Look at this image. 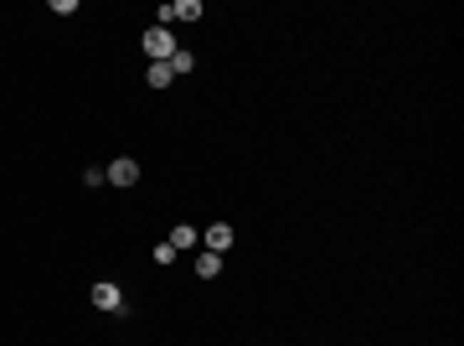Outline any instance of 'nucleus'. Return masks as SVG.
Wrapping results in <instances>:
<instances>
[{
	"instance_id": "6",
	"label": "nucleus",
	"mask_w": 464,
	"mask_h": 346,
	"mask_svg": "<svg viewBox=\"0 0 464 346\" xmlns=\"http://www.w3.org/2000/svg\"><path fill=\"white\" fill-rule=\"evenodd\" d=\"M196 274H202V279H217V274H222V253L202 248V253H196Z\"/></svg>"
},
{
	"instance_id": "8",
	"label": "nucleus",
	"mask_w": 464,
	"mask_h": 346,
	"mask_svg": "<svg viewBox=\"0 0 464 346\" xmlns=\"http://www.w3.org/2000/svg\"><path fill=\"white\" fill-rule=\"evenodd\" d=\"M170 248H175V253H181V248H196V228H191V223H181V228L170 233Z\"/></svg>"
},
{
	"instance_id": "7",
	"label": "nucleus",
	"mask_w": 464,
	"mask_h": 346,
	"mask_svg": "<svg viewBox=\"0 0 464 346\" xmlns=\"http://www.w3.org/2000/svg\"><path fill=\"white\" fill-rule=\"evenodd\" d=\"M170 62H150V73H145V83H150V88H170Z\"/></svg>"
},
{
	"instance_id": "10",
	"label": "nucleus",
	"mask_w": 464,
	"mask_h": 346,
	"mask_svg": "<svg viewBox=\"0 0 464 346\" xmlns=\"http://www.w3.org/2000/svg\"><path fill=\"white\" fill-rule=\"evenodd\" d=\"M155 264H175V248L170 243H155Z\"/></svg>"
},
{
	"instance_id": "4",
	"label": "nucleus",
	"mask_w": 464,
	"mask_h": 346,
	"mask_svg": "<svg viewBox=\"0 0 464 346\" xmlns=\"http://www.w3.org/2000/svg\"><path fill=\"white\" fill-rule=\"evenodd\" d=\"M160 16L165 21H196V16H202V0H175V6H160ZM165 21H160V26H165Z\"/></svg>"
},
{
	"instance_id": "9",
	"label": "nucleus",
	"mask_w": 464,
	"mask_h": 346,
	"mask_svg": "<svg viewBox=\"0 0 464 346\" xmlns=\"http://www.w3.org/2000/svg\"><path fill=\"white\" fill-rule=\"evenodd\" d=\"M191 68H196V57H191V52H181V47H175V57H170V73H175V78H181V73H191Z\"/></svg>"
},
{
	"instance_id": "5",
	"label": "nucleus",
	"mask_w": 464,
	"mask_h": 346,
	"mask_svg": "<svg viewBox=\"0 0 464 346\" xmlns=\"http://www.w3.org/2000/svg\"><path fill=\"white\" fill-rule=\"evenodd\" d=\"M207 248H212V253H227V248H232V228H227V223H212V228H207Z\"/></svg>"
},
{
	"instance_id": "2",
	"label": "nucleus",
	"mask_w": 464,
	"mask_h": 346,
	"mask_svg": "<svg viewBox=\"0 0 464 346\" xmlns=\"http://www.w3.org/2000/svg\"><path fill=\"white\" fill-rule=\"evenodd\" d=\"M93 305L108 310V315H124V310H129V305H124V290L108 285V279H98V285H93Z\"/></svg>"
},
{
	"instance_id": "3",
	"label": "nucleus",
	"mask_w": 464,
	"mask_h": 346,
	"mask_svg": "<svg viewBox=\"0 0 464 346\" xmlns=\"http://www.w3.org/2000/svg\"><path fill=\"white\" fill-rule=\"evenodd\" d=\"M103 176H108V186H135V181H140V161H129V156H119L114 166L103 171Z\"/></svg>"
},
{
	"instance_id": "1",
	"label": "nucleus",
	"mask_w": 464,
	"mask_h": 346,
	"mask_svg": "<svg viewBox=\"0 0 464 346\" xmlns=\"http://www.w3.org/2000/svg\"><path fill=\"white\" fill-rule=\"evenodd\" d=\"M140 47H145V57H155V62H170V57H175V36H170V26H150Z\"/></svg>"
}]
</instances>
